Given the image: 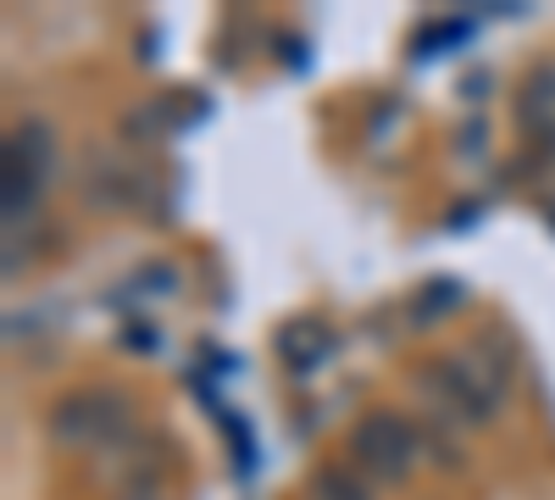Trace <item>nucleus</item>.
<instances>
[{
	"instance_id": "obj_1",
	"label": "nucleus",
	"mask_w": 555,
	"mask_h": 500,
	"mask_svg": "<svg viewBox=\"0 0 555 500\" xmlns=\"http://www.w3.org/2000/svg\"><path fill=\"white\" fill-rule=\"evenodd\" d=\"M517 373V361H500L489 350V339L467 345V350H444L428 361V395L439 400V412L455 418L461 428H483L500 418V406H505V384H512Z\"/></svg>"
},
{
	"instance_id": "obj_6",
	"label": "nucleus",
	"mask_w": 555,
	"mask_h": 500,
	"mask_svg": "<svg viewBox=\"0 0 555 500\" xmlns=\"http://www.w3.org/2000/svg\"><path fill=\"white\" fill-rule=\"evenodd\" d=\"M278 350H284V361H289L295 373H311V368H322V361H328L334 329L322 323V317H295V323L278 334Z\"/></svg>"
},
{
	"instance_id": "obj_2",
	"label": "nucleus",
	"mask_w": 555,
	"mask_h": 500,
	"mask_svg": "<svg viewBox=\"0 0 555 500\" xmlns=\"http://www.w3.org/2000/svg\"><path fill=\"white\" fill-rule=\"evenodd\" d=\"M44 434L62 450H78V457H106V450H128L133 439V400L122 389L106 384H83L51 400L44 412Z\"/></svg>"
},
{
	"instance_id": "obj_7",
	"label": "nucleus",
	"mask_w": 555,
	"mask_h": 500,
	"mask_svg": "<svg viewBox=\"0 0 555 500\" xmlns=\"http://www.w3.org/2000/svg\"><path fill=\"white\" fill-rule=\"evenodd\" d=\"M139 195H145V184H139V172L112 162V156H95V167H89V201H101V206H133Z\"/></svg>"
},
{
	"instance_id": "obj_9",
	"label": "nucleus",
	"mask_w": 555,
	"mask_h": 500,
	"mask_svg": "<svg viewBox=\"0 0 555 500\" xmlns=\"http://www.w3.org/2000/svg\"><path fill=\"white\" fill-rule=\"evenodd\" d=\"M122 500H167V489H162L156 478H133V484L122 489Z\"/></svg>"
},
{
	"instance_id": "obj_5",
	"label": "nucleus",
	"mask_w": 555,
	"mask_h": 500,
	"mask_svg": "<svg viewBox=\"0 0 555 500\" xmlns=\"http://www.w3.org/2000/svg\"><path fill=\"white\" fill-rule=\"evenodd\" d=\"M7 156L12 162H23L34 178H44V184H51V172H56V128L44 123V117H23L12 133H7Z\"/></svg>"
},
{
	"instance_id": "obj_4",
	"label": "nucleus",
	"mask_w": 555,
	"mask_h": 500,
	"mask_svg": "<svg viewBox=\"0 0 555 500\" xmlns=\"http://www.w3.org/2000/svg\"><path fill=\"white\" fill-rule=\"evenodd\" d=\"M517 128L528 133V145L555 140V67L550 62H539L517 84Z\"/></svg>"
},
{
	"instance_id": "obj_3",
	"label": "nucleus",
	"mask_w": 555,
	"mask_h": 500,
	"mask_svg": "<svg viewBox=\"0 0 555 500\" xmlns=\"http://www.w3.org/2000/svg\"><path fill=\"white\" fill-rule=\"evenodd\" d=\"M428 457V445H423V428H416L411 418L400 412H366L356 428H350V462L366 484H405L416 473V462Z\"/></svg>"
},
{
	"instance_id": "obj_8",
	"label": "nucleus",
	"mask_w": 555,
	"mask_h": 500,
	"mask_svg": "<svg viewBox=\"0 0 555 500\" xmlns=\"http://www.w3.org/2000/svg\"><path fill=\"white\" fill-rule=\"evenodd\" d=\"M306 489H311V500H373V484L356 467H339V462H322Z\"/></svg>"
}]
</instances>
